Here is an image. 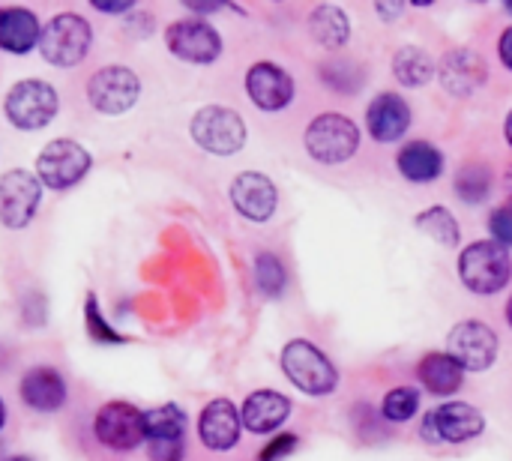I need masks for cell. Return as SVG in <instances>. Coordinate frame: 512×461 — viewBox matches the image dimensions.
Here are the masks:
<instances>
[{"mask_svg": "<svg viewBox=\"0 0 512 461\" xmlns=\"http://www.w3.org/2000/svg\"><path fill=\"white\" fill-rule=\"evenodd\" d=\"M9 461H30V459H24V456H15V459H9Z\"/></svg>", "mask_w": 512, "mask_h": 461, "instance_id": "7bdbcfd3", "label": "cell"}, {"mask_svg": "<svg viewBox=\"0 0 512 461\" xmlns=\"http://www.w3.org/2000/svg\"><path fill=\"white\" fill-rule=\"evenodd\" d=\"M366 126H369V135L378 144H393L411 129V105L405 102V96L384 90L369 102Z\"/></svg>", "mask_w": 512, "mask_h": 461, "instance_id": "2e32d148", "label": "cell"}, {"mask_svg": "<svg viewBox=\"0 0 512 461\" xmlns=\"http://www.w3.org/2000/svg\"><path fill=\"white\" fill-rule=\"evenodd\" d=\"M93 45V27L78 12H60L42 24L39 54L51 66H78Z\"/></svg>", "mask_w": 512, "mask_h": 461, "instance_id": "5b68a950", "label": "cell"}, {"mask_svg": "<svg viewBox=\"0 0 512 461\" xmlns=\"http://www.w3.org/2000/svg\"><path fill=\"white\" fill-rule=\"evenodd\" d=\"M417 378L420 384L432 393V396H453L462 390L465 384V369L444 351H432L420 360L417 366Z\"/></svg>", "mask_w": 512, "mask_h": 461, "instance_id": "603a6c76", "label": "cell"}, {"mask_svg": "<svg viewBox=\"0 0 512 461\" xmlns=\"http://www.w3.org/2000/svg\"><path fill=\"white\" fill-rule=\"evenodd\" d=\"M297 435H291V432H282V435H276L264 450H261V456L258 461H282L285 456H291L294 450H297Z\"/></svg>", "mask_w": 512, "mask_h": 461, "instance_id": "d6a6232c", "label": "cell"}, {"mask_svg": "<svg viewBox=\"0 0 512 461\" xmlns=\"http://www.w3.org/2000/svg\"><path fill=\"white\" fill-rule=\"evenodd\" d=\"M504 192H507V198H510L512 204V165L504 171Z\"/></svg>", "mask_w": 512, "mask_h": 461, "instance_id": "f35d334b", "label": "cell"}, {"mask_svg": "<svg viewBox=\"0 0 512 461\" xmlns=\"http://www.w3.org/2000/svg\"><path fill=\"white\" fill-rule=\"evenodd\" d=\"M417 228L432 237L435 243H444V246H459L462 240V228L456 222V216L447 210V207H429L417 216Z\"/></svg>", "mask_w": 512, "mask_h": 461, "instance_id": "83f0119b", "label": "cell"}, {"mask_svg": "<svg viewBox=\"0 0 512 461\" xmlns=\"http://www.w3.org/2000/svg\"><path fill=\"white\" fill-rule=\"evenodd\" d=\"M459 279L471 294H501L512 279L510 249H504L495 240H477L465 246L459 255Z\"/></svg>", "mask_w": 512, "mask_h": 461, "instance_id": "6da1fadb", "label": "cell"}, {"mask_svg": "<svg viewBox=\"0 0 512 461\" xmlns=\"http://www.w3.org/2000/svg\"><path fill=\"white\" fill-rule=\"evenodd\" d=\"M165 45L174 57H180L186 63H198V66H207V63L219 60V54H222V36L204 18L171 21L165 30Z\"/></svg>", "mask_w": 512, "mask_h": 461, "instance_id": "8fae6325", "label": "cell"}, {"mask_svg": "<svg viewBox=\"0 0 512 461\" xmlns=\"http://www.w3.org/2000/svg\"><path fill=\"white\" fill-rule=\"evenodd\" d=\"M417 411H420L417 387H396L384 396V405H381V414L387 423H408L417 417Z\"/></svg>", "mask_w": 512, "mask_h": 461, "instance_id": "f546056e", "label": "cell"}, {"mask_svg": "<svg viewBox=\"0 0 512 461\" xmlns=\"http://www.w3.org/2000/svg\"><path fill=\"white\" fill-rule=\"evenodd\" d=\"M150 461H183L186 441H150Z\"/></svg>", "mask_w": 512, "mask_h": 461, "instance_id": "836d02e7", "label": "cell"}, {"mask_svg": "<svg viewBox=\"0 0 512 461\" xmlns=\"http://www.w3.org/2000/svg\"><path fill=\"white\" fill-rule=\"evenodd\" d=\"M402 9H405L402 3H396V6H384V3H378V12H381L384 18H393V15H399Z\"/></svg>", "mask_w": 512, "mask_h": 461, "instance_id": "74e56055", "label": "cell"}, {"mask_svg": "<svg viewBox=\"0 0 512 461\" xmlns=\"http://www.w3.org/2000/svg\"><path fill=\"white\" fill-rule=\"evenodd\" d=\"M126 30L132 36H150L153 33V15L150 12H132L126 18Z\"/></svg>", "mask_w": 512, "mask_h": 461, "instance_id": "e575fe53", "label": "cell"}, {"mask_svg": "<svg viewBox=\"0 0 512 461\" xmlns=\"http://www.w3.org/2000/svg\"><path fill=\"white\" fill-rule=\"evenodd\" d=\"M507 12H512V0H510V3H507Z\"/></svg>", "mask_w": 512, "mask_h": 461, "instance_id": "ee69618b", "label": "cell"}, {"mask_svg": "<svg viewBox=\"0 0 512 461\" xmlns=\"http://www.w3.org/2000/svg\"><path fill=\"white\" fill-rule=\"evenodd\" d=\"M396 168L411 183H435L444 174V153L432 141H408L396 156Z\"/></svg>", "mask_w": 512, "mask_h": 461, "instance_id": "7402d4cb", "label": "cell"}, {"mask_svg": "<svg viewBox=\"0 0 512 461\" xmlns=\"http://www.w3.org/2000/svg\"><path fill=\"white\" fill-rule=\"evenodd\" d=\"M501 351L498 333L483 321H462L447 336V354L465 369V372H486L495 366Z\"/></svg>", "mask_w": 512, "mask_h": 461, "instance_id": "9c48e42d", "label": "cell"}, {"mask_svg": "<svg viewBox=\"0 0 512 461\" xmlns=\"http://www.w3.org/2000/svg\"><path fill=\"white\" fill-rule=\"evenodd\" d=\"M453 189H456V195L465 204H483L489 198V192H492V171H489V165H480V162L462 165L456 180H453Z\"/></svg>", "mask_w": 512, "mask_h": 461, "instance_id": "4316f807", "label": "cell"}, {"mask_svg": "<svg viewBox=\"0 0 512 461\" xmlns=\"http://www.w3.org/2000/svg\"><path fill=\"white\" fill-rule=\"evenodd\" d=\"M42 201V183L36 174L12 168L0 177V225L21 231L33 222Z\"/></svg>", "mask_w": 512, "mask_h": 461, "instance_id": "7c38bea8", "label": "cell"}, {"mask_svg": "<svg viewBox=\"0 0 512 461\" xmlns=\"http://www.w3.org/2000/svg\"><path fill=\"white\" fill-rule=\"evenodd\" d=\"M504 318H507V324H510V330H512V297L507 300V312H504Z\"/></svg>", "mask_w": 512, "mask_h": 461, "instance_id": "b9f144b4", "label": "cell"}, {"mask_svg": "<svg viewBox=\"0 0 512 461\" xmlns=\"http://www.w3.org/2000/svg\"><path fill=\"white\" fill-rule=\"evenodd\" d=\"M141 96V81L129 66H102L87 78V102L102 114H126Z\"/></svg>", "mask_w": 512, "mask_h": 461, "instance_id": "30bf717a", "label": "cell"}, {"mask_svg": "<svg viewBox=\"0 0 512 461\" xmlns=\"http://www.w3.org/2000/svg\"><path fill=\"white\" fill-rule=\"evenodd\" d=\"M309 33L321 48L339 51V48H345L351 42V18H348V12L342 6L321 3L309 15Z\"/></svg>", "mask_w": 512, "mask_h": 461, "instance_id": "cb8c5ba5", "label": "cell"}, {"mask_svg": "<svg viewBox=\"0 0 512 461\" xmlns=\"http://www.w3.org/2000/svg\"><path fill=\"white\" fill-rule=\"evenodd\" d=\"M282 372L306 396H330L339 387V369L309 339H291L282 348Z\"/></svg>", "mask_w": 512, "mask_h": 461, "instance_id": "7a4b0ae2", "label": "cell"}, {"mask_svg": "<svg viewBox=\"0 0 512 461\" xmlns=\"http://www.w3.org/2000/svg\"><path fill=\"white\" fill-rule=\"evenodd\" d=\"M432 420L438 438L447 444H465L486 432V417L468 402H447L432 411Z\"/></svg>", "mask_w": 512, "mask_h": 461, "instance_id": "ffe728a7", "label": "cell"}, {"mask_svg": "<svg viewBox=\"0 0 512 461\" xmlns=\"http://www.w3.org/2000/svg\"><path fill=\"white\" fill-rule=\"evenodd\" d=\"M498 57H501V63L512 72V27H507L501 33V39H498Z\"/></svg>", "mask_w": 512, "mask_h": 461, "instance_id": "d590c367", "label": "cell"}, {"mask_svg": "<svg viewBox=\"0 0 512 461\" xmlns=\"http://www.w3.org/2000/svg\"><path fill=\"white\" fill-rule=\"evenodd\" d=\"M243 420L231 399H213L198 417V438L210 453H228L240 444Z\"/></svg>", "mask_w": 512, "mask_h": 461, "instance_id": "9a60e30c", "label": "cell"}, {"mask_svg": "<svg viewBox=\"0 0 512 461\" xmlns=\"http://www.w3.org/2000/svg\"><path fill=\"white\" fill-rule=\"evenodd\" d=\"M93 435L111 453H132L144 441V411L132 402H108L93 420Z\"/></svg>", "mask_w": 512, "mask_h": 461, "instance_id": "ba28073f", "label": "cell"}, {"mask_svg": "<svg viewBox=\"0 0 512 461\" xmlns=\"http://www.w3.org/2000/svg\"><path fill=\"white\" fill-rule=\"evenodd\" d=\"M21 402L36 414H54L66 405V381L54 366H36L21 378Z\"/></svg>", "mask_w": 512, "mask_h": 461, "instance_id": "ac0fdd59", "label": "cell"}, {"mask_svg": "<svg viewBox=\"0 0 512 461\" xmlns=\"http://www.w3.org/2000/svg\"><path fill=\"white\" fill-rule=\"evenodd\" d=\"M489 231H492V240L501 243L504 249L512 246V204L498 207L492 216H489Z\"/></svg>", "mask_w": 512, "mask_h": 461, "instance_id": "1f68e13d", "label": "cell"}, {"mask_svg": "<svg viewBox=\"0 0 512 461\" xmlns=\"http://www.w3.org/2000/svg\"><path fill=\"white\" fill-rule=\"evenodd\" d=\"M6 426V402L0 399V429Z\"/></svg>", "mask_w": 512, "mask_h": 461, "instance_id": "60d3db41", "label": "cell"}, {"mask_svg": "<svg viewBox=\"0 0 512 461\" xmlns=\"http://www.w3.org/2000/svg\"><path fill=\"white\" fill-rule=\"evenodd\" d=\"M489 78L486 63L471 48H453L441 60V84L450 96H471Z\"/></svg>", "mask_w": 512, "mask_h": 461, "instance_id": "d6986e66", "label": "cell"}, {"mask_svg": "<svg viewBox=\"0 0 512 461\" xmlns=\"http://www.w3.org/2000/svg\"><path fill=\"white\" fill-rule=\"evenodd\" d=\"M291 417V399L276 390H255L240 405L243 429L252 435H273Z\"/></svg>", "mask_w": 512, "mask_h": 461, "instance_id": "e0dca14e", "label": "cell"}, {"mask_svg": "<svg viewBox=\"0 0 512 461\" xmlns=\"http://www.w3.org/2000/svg\"><path fill=\"white\" fill-rule=\"evenodd\" d=\"M57 111H60V96L42 78H24V81L12 84L6 99H3L6 120L24 132L45 129L57 117Z\"/></svg>", "mask_w": 512, "mask_h": 461, "instance_id": "277c9868", "label": "cell"}, {"mask_svg": "<svg viewBox=\"0 0 512 461\" xmlns=\"http://www.w3.org/2000/svg\"><path fill=\"white\" fill-rule=\"evenodd\" d=\"M231 204L234 210L249 219V222H270L276 207H279V192H276V183L261 174V171H243L231 180Z\"/></svg>", "mask_w": 512, "mask_h": 461, "instance_id": "5bb4252c", "label": "cell"}, {"mask_svg": "<svg viewBox=\"0 0 512 461\" xmlns=\"http://www.w3.org/2000/svg\"><path fill=\"white\" fill-rule=\"evenodd\" d=\"M294 78L285 66L258 60L246 72V96L261 111H282L294 102Z\"/></svg>", "mask_w": 512, "mask_h": 461, "instance_id": "4fadbf2b", "label": "cell"}, {"mask_svg": "<svg viewBox=\"0 0 512 461\" xmlns=\"http://www.w3.org/2000/svg\"><path fill=\"white\" fill-rule=\"evenodd\" d=\"M504 138H507V144L512 147V111L507 114V120H504Z\"/></svg>", "mask_w": 512, "mask_h": 461, "instance_id": "ab89813d", "label": "cell"}, {"mask_svg": "<svg viewBox=\"0 0 512 461\" xmlns=\"http://www.w3.org/2000/svg\"><path fill=\"white\" fill-rule=\"evenodd\" d=\"M90 165H93V159L78 141L54 138L36 156V177L45 189L63 192V189H72L75 183H81L87 177Z\"/></svg>", "mask_w": 512, "mask_h": 461, "instance_id": "52a82bcc", "label": "cell"}, {"mask_svg": "<svg viewBox=\"0 0 512 461\" xmlns=\"http://www.w3.org/2000/svg\"><path fill=\"white\" fill-rule=\"evenodd\" d=\"M306 153L321 165H342L360 150V129L339 111H324L309 120L303 132Z\"/></svg>", "mask_w": 512, "mask_h": 461, "instance_id": "3957f363", "label": "cell"}, {"mask_svg": "<svg viewBox=\"0 0 512 461\" xmlns=\"http://www.w3.org/2000/svg\"><path fill=\"white\" fill-rule=\"evenodd\" d=\"M252 273H255V285L264 297H282V291L288 285V273H285V264L279 261V255L258 252Z\"/></svg>", "mask_w": 512, "mask_h": 461, "instance_id": "f1b7e54d", "label": "cell"}, {"mask_svg": "<svg viewBox=\"0 0 512 461\" xmlns=\"http://www.w3.org/2000/svg\"><path fill=\"white\" fill-rule=\"evenodd\" d=\"M93 9H99V12H108V15H117V12H129V9H135V3H132V0H117V3H102V0H93Z\"/></svg>", "mask_w": 512, "mask_h": 461, "instance_id": "8d00e7d4", "label": "cell"}, {"mask_svg": "<svg viewBox=\"0 0 512 461\" xmlns=\"http://www.w3.org/2000/svg\"><path fill=\"white\" fill-rule=\"evenodd\" d=\"M189 417L180 405L168 402L144 411V441H186Z\"/></svg>", "mask_w": 512, "mask_h": 461, "instance_id": "d4e9b609", "label": "cell"}, {"mask_svg": "<svg viewBox=\"0 0 512 461\" xmlns=\"http://www.w3.org/2000/svg\"><path fill=\"white\" fill-rule=\"evenodd\" d=\"M393 75L405 87H423V84H429L435 78V60L423 48L405 45L393 57Z\"/></svg>", "mask_w": 512, "mask_h": 461, "instance_id": "484cf974", "label": "cell"}, {"mask_svg": "<svg viewBox=\"0 0 512 461\" xmlns=\"http://www.w3.org/2000/svg\"><path fill=\"white\" fill-rule=\"evenodd\" d=\"M192 141L213 156H234L246 144V123L234 108L225 105H204L192 117Z\"/></svg>", "mask_w": 512, "mask_h": 461, "instance_id": "8992f818", "label": "cell"}, {"mask_svg": "<svg viewBox=\"0 0 512 461\" xmlns=\"http://www.w3.org/2000/svg\"><path fill=\"white\" fill-rule=\"evenodd\" d=\"M42 24L39 18L24 6H6L0 9V48L6 54H30L39 48Z\"/></svg>", "mask_w": 512, "mask_h": 461, "instance_id": "44dd1931", "label": "cell"}, {"mask_svg": "<svg viewBox=\"0 0 512 461\" xmlns=\"http://www.w3.org/2000/svg\"><path fill=\"white\" fill-rule=\"evenodd\" d=\"M84 321H87V333H90V339L105 342V345H120V342H123V336L105 324V318H102V312H99V300H96V294H87V300H84Z\"/></svg>", "mask_w": 512, "mask_h": 461, "instance_id": "4dcf8cb0", "label": "cell"}]
</instances>
